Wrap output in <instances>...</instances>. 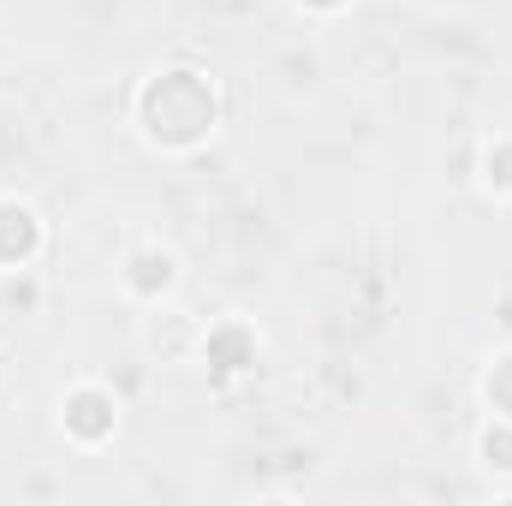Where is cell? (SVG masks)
Returning a JSON list of instances; mask_svg holds the SVG:
<instances>
[{"instance_id": "1", "label": "cell", "mask_w": 512, "mask_h": 506, "mask_svg": "<svg viewBox=\"0 0 512 506\" xmlns=\"http://www.w3.org/2000/svg\"><path fill=\"white\" fill-rule=\"evenodd\" d=\"M137 114L149 143H167V149H197L203 137H215L221 126V96L203 72H161L155 84H143L137 96Z\"/></svg>"}, {"instance_id": "2", "label": "cell", "mask_w": 512, "mask_h": 506, "mask_svg": "<svg viewBox=\"0 0 512 506\" xmlns=\"http://www.w3.org/2000/svg\"><path fill=\"white\" fill-rule=\"evenodd\" d=\"M114 429H120V399H114L108 387L84 381V387L66 393V435H72V441L96 447V441H108Z\"/></svg>"}, {"instance_id": "3", "label": "cell", "mask_w": 512, "mask_h": 506, "mask_svg": "<svg viewBox=\"0 0 512 506\" xmlns=\"http://www.w3.org/2000/svg\"><path fill=\"white\" fill-rule=\"evenodd\" d=\"M42 245V227H36V215L24 209V203H0V268H18V262H30Z\"/></svg>"}, {"instance_id": "4", "label": "cell", "mask_w": 512, "mask_h": 506, "mask_svg": "<svg viewBox=\"0 0 512 506\" xmlns=\"http://www.w3.org/2000/svg\"><path fill=\"white\" fill-rule=\"evenodd\" d=\"M203 358H209L215 370L239 376V370H251V364H256V334L245 328V322H221V328L203 340Z\"/></svg>"}, {"instance_id": "5", "label": "cell", "mask_w": 512, "mask_h": 506, "mask_svg": "<svg viewBox=\"0 0 512 506\" xmlns=\"http://www.w3.org/2000/svg\"><path fill=\"white\" fill-rule=\"evenodd\" d=\"M126 286H131V292H143V298L167 292V286H173V256H167V251H137L126 262Z\"/></svg>"}, {"instance_id": "6", "label": "cell", "mask_w": 512, "mask_h": 506, "mask_svg": "<svg viewBox=\"0 0 512 506\" xmlns=\"http://www.w3.org/2000/svg\"><path fill=\"white\" fill-rule=\"evenodd\" d=\"M483 393H489L495 417H501V423H512V358H495V370L483 376Z\"/></svg>"}, {"instance_id": "7", "label": "cell", "mask_w": 512, "mask_h": 506, "mask_svg": "<svg viewBox=\"0 0 512 506\" xmlns=\"http://www.w3.org/2000/svg\"><path fill=\"white\" fill-rule=\"evenodd\" d=\"M489 185L501 191V197H512V137H501V143H489Z\"/></svg>"}, {"instance_id": "8", "label": "cell", "mask_w": 512, "mask_h": 506, "mask_svg": "<svg viewBox=\"0 0 512 506\" xmlns=\"http://www.w3.org/2000/svg\"><path fill=\"white\" fill-rule=\"evenodd\" d=\"M304 6H322V12H334V6H346V0H304Z\"/></svg>"}]
</instances>
